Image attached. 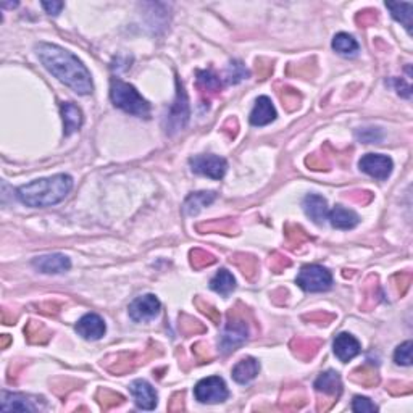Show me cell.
<instances>
[{"instance_id": "6da1fadb", "label": "cell", "mask_w": 413, "mask_h": 413, "mask_svg": "<svg viewBox=\"0 0 413 413\" xmlns=\"http://www.w3.org/2000/svg\"><path fill=\"white\" fill-rule=\"evenodd\" d=\"M36 54L44 67L58 81L71 87L76 94H92L94 86H92L89 69L85 67V63L76 55H73L67 49L47 43H41L39 45H36Z\"/></svg>"}, {"instance_id": "7a4b0ae2", "label": "cell", "mask_w": 413, "mask_h": 413, "mask_svg": "<svg viewBox=\"0 0 413 413\" xmlns=\"http://www.w3.org/2000/svg\"><path fill=\"white\" fill-rule=\"evenodd\" d=\"M73 188V179L68 175H55L50 178L36 179L21 186L16 196L27 207L44 208L62 202Z\"/></svg>"}, {"instance_id": "3957f363", "label": "cell", "mask_w": 413, "mask_h": 413, "mask_svg": "<svg viewBox=\"0 0 413 413\" xmlns=\"http://www.w3.org/2000/svg\"><path fill=\"white\" fill-rule=\"evenodd\" d=\"M110 97L115 107L129 115L141 118H148V115H150V105L139 94L136 87L118 80V78H113L110 82Z\"/></svg>"}, {"instance_id": "277c9868", "label": "cell", "mask_w": 413, "mask_h": 413, "mask_svg": "<svg viewBox=\"0 0 413 413\" xmlns=\"http://www.w3.org/2000/svg\"><path fill=\"white\" fill-rule=\"evenodd\" d=\"M295 282L300 289L307 292H323L331 287L333 276L324 267L305 265L297 275Z\"/></svg>"}, {"instance_id": "5b68a950", "label": "cell", "mask_w": 413, "mask_h": 413, "mask_svg": "<svg viewBox=\"0 0 413 413\" xmlns=\"http://www.w3.org/2000/svg\"><path fill=\"white\" fill-rule=\"evenodd\" d=\"M247 337H249L247 323H245L244 320L231 317L230 315L228 323H226L225 329H223L220 342H218L220 352L225 355L231 354V352H234L238 347L243 346L244 342L247 341Z\"/></svg>"}, {"instance_id": "8992f818", "label": "cell", "mask_w": 413, "mask_h": 413, "mask_svg": "<svg viewBox=\"0 0 413 413\" xmlns=\"http://www.w3.org/2000/svg\"><path fill=\"white\" fill-rule=\"evenodd\" d=\"M194 396L201 403H221L228 399L230 392L220 377H210L196 384Z\"/></svg>"}, {"instance_id": "52a82bcc", "label": "cell", "mask_w": 413, "mask_h": 413, "mask_svg": "<svg viewBox=\"0 0 413 413\" xmlns=\"http://www.w3.org/2000/svg\"><path fill=\"white\" fill-rule=\"evenodd\" d=\"M189 165H191L194 173L207 176V178L212 179H221L226 173V168H228V164H226L225 159L213 154L192 157L189 160Z\"/></svg>"}, {"instance_id": "ba28073f", "label": "cell", "mask_w": 413, "mask_h": 413, "mask_svg": "<svg viewBox=\"0 0 413 413\" xmlns=\"http://www.w3.org/2000/svg\"><path fill=\"white\" fill-rule=\"evenodd\" d=\"M189 118V104L188 96H186L183 85H179L178 81V92H176V100L173 107H171L168 117H166V133L173 134L181 131L186 126Z\"/></svg>"}, {"instance_id": "9c48e42d", "label": "cell", "mask_w": 413, "mask_h": 413, "mask_svg": "<svg viewBox=\"0 0 413 413\" xmlns=\"http://www.w3.org/2000/svg\"><path fill=\"white\" fill-rule=\"evenodd\" d=\"M160 300L154 294H146L134 299L129 305V317L133 322L146 323L160 313Z\"/></svg>"}, {"instance_id": "30bf717a", "label": "cell", "mask_w": 413, "mask_h": 413, "mask_svg": "<svg viewBox=\"0 0 413 413\" xmlns=\"http://www.w3.org/2000/svg\"><path fill=\"white\" fill-rule=\"evenodd\" d=\"M359 168L364 171L365 175L371 176V178L384 181V179H388L389 176H391L394 164L388 155L366 154L360 159Z\"/></svg>"}, {"instance_id": "8fae6325", "label": "cell", "mask_w": 413, "mask_h": 413, "mask_svg": "<svg viewBox=\"0 0 413 413\" xmlns=\"http://www.w3.org/2000/svg\"><path fill=\"white\" fill-rule=\"evenodd\" d=\"M44 408V399L30 397L25 394L3 392L2 394V410H20V412H37Z\"/></svg>"}, {"instance_id": "7c38bea8", "label": "cell", "mask_w": 413, "mask_h": 413, "mask_svg": "<svg viewBox=\"0 0 413 413\" xmlns=\"http://www.w3.org/2000/svg\"><path fill=\"white\" fill-rule=\"evenodd\" d=\"M32 267L45 275H58V273L68 271L71 262L62 254H50L32 260Z\"/></svg>"}, {"instance_id": "4fadbf2b", "label": "cell", "mask_w": 413, "mask_h": 413, "mask_svg": "<svg viewBox=\"0 0 413 413\" xmlns=\"http://www.w3.org/2000/svg\"><path fill=\"white\" fill-rule=\"evenodd\" d=\"M105 322L99 315L87 313L76 323V333L87 341H99L105 334Z\"/></svg>"}, {"instance_id": "5bb4252c", "label": "cell", "mask_w": 413, "mask_h": 413, "mask_svg": "<svg viewBox=\"0 0 413 413\" xmlns=\"http://www.w3.org/2000/svg\"><path fill=\"white\" fill-rule=\"evenodd\" d=\"M129 391H131L134 402H136L139 408H142V410H154L157 405V392L147 381L136 379L129 386Z\"/></svg>"}, {"instance_id": "9a60e30c", "label": "cell", "mask_w": 413, "mask_h": 413, "mask_svg": "<svg viewBox=\"0 0 413 413\" xmlns=\"http://www.w3.org/2000/svg\"><path fill=\"white\" fill-rule=\"evenodd\" d=\"M333 350L337 359L346 364V361L355 359V357L360 354L361 347H360V342L357 341L352 334L341 333L337 334L336 339L333 342Z\"/></svg>"}, {"instance_id": "2e32d148", "label": "cell", "mask_w": 413, "mask_h": 413, "mask_svg": "<svg viewBox=\"0 0 413 413\" xmlns=\"http://www.w3.org/2000/svg\"><path fill=\"white\" fill-rule=\"evenodd\" d=\"M250 124L254 126H267L276 120V110L273 107V102L268 97L262 96L255 102L254 110L250 111Z\"/></svg>"}, {"instance_id": "e0dca14e", "label": "cell", "mask_w": 413, "mask_h": 413, "mask_svg": "<svg viewBox=\"0 0 413 413\" xmlns=\"http://www.w3.org/2000/svg\"><path fill=\"white\" fill-rule=\"evenodd\" d=\"M302 207L305 215L313 223H317V225H323L324 220H328V203L318 194H310V196L305 197Z\"/></svg>"}, {"instance_id": "ac0fdd59", "label": "cell", "mask_w": 413, "mask_h": 413, "mask_svg": "<svg viewBox=\"0 0 413 413\" xmlns=\"http://www.w3.org/2000/svg\"><path fill=\"white\" fill-rule=\"evenodd\" d=\"M328 220L333 228L336 230H352L360 223V218L354 210H349V208L341 205H336L333 210H329Z\"/></svg>"}, {"instance_id": "d6986e66", "label": "cell", "mask_w": 413, "mask_h": 413, "mask_svg": "<svg viewBox=\"0 0 413 413\" xmlns=\"http://www.w3.org/2000/svg\"><path fill=\"white\" fill-rule=\"evenodd\" d=\"M315 389L318 392L326 394V396H333V397H339L342 392V381L339 373L336 371L329 370L324 371V373L320 375L315 381Z\"/></svg>"}, {"instance_id": "ffe728a7", "label": "cell", "mask_w": 413, "mask_h": 413, "mask_svg": "<svg viewBox=\"0 0 413 413\" xmlns=\"http://www.w3.org/2000/svg\"><path fill=\"white\" fill-rule=\"evenodd\" d=\"M62 117L65 126V136L76 133L82 126V111L73 102H63L62 104Z\"/></svg>"}, {"instance_id": "44dd1931", "label": "cell", "mask_w": 413, "mask_h": 413, "mask_svg": "<svg viewBox=\"0 0 413 413\" xmlns=\"http://www.w3.org/2000/svg\"><path fill=\"white\" fill-rule=\"evenodd\" d=\"M260 371V365L258 361L252 359V357H247V359H243L238 361V365L233 368V378L236 383L239 384H249L252 379L257 378Z\"/></svg>"}, {"instance_id": "7402d4cb", "label": "cell", "mask_w": 413, "mask_h": 413, "mask_svg": "<svg viewBox=\"0 0 413 413\" xmlns=\"http://www.w3.org/2000/svg\"><path fill=\"white\" fill-rule=\"evenodd\" d=\"M216 199V194L212 191H202V192H196L191 194L188 199H186L184 202V212L188 213V215H197L199 212L202 210V208H205L207 205H210V203Z\"/></svg>"}, {"instance_id": "603a6c76", "label": "cell", "mask_w": 413, "mask_h": 413, "mask_svg": "<svg viewBox=\"0 0 413 413\" xmlns=\"http://www.w3.org/2000/svg\"><path fill=\"white\" fill-rule=\"evenodd\" d=\"M386 7L391 10L394 20H397L405 27L408 34H412V12L413 5L410 2H386Z\"/></svg>"}, {"instance_id": "cb8c5ba5", "label": "cell", "mask_w": 413, "mask_h": 413, "mask_svg": "<svg viewBox=\"0 0 413 413\" xmlns=\"http://www.w3.org/2000/svg\"><path fill=\"white\" fill-rule=\"evenodd\" d=\"M210 287H212V291L216 292V294H220L223 297H228L231 292L236 289V280L228 270L223 268V270L218 271L216 275L212 278Z\"/></svg>"}, {"instance_id": "d4e9b609", "label": "cell", "mask_w": 413, "mask_h": 413, "mask_svg": "<svg viewBox=\"0 0 413 413\" xmlns=\"http://www.w3.org/2000/svg\"><path fill=\"white\" fill-rule=\"evenodd\" d=\"M333 49L336 50L337 54L344 55V57H354V55L359 52V44H357V41L350 34L339 32V34L334 36Z\"/></svg>"}, {"instance_id": "484cf974", "label": "cell", "mask_w": 413, "mask_h": 413, "mask_svg": "<svg viewBox=\"0 0 413 413\" xmlns=\"http://www.w3.org/2000/svg\"><path fill=\"white\" fill-rule=\"evenodd\" d=\"M197 81L199 86H201L202 91L205 92H218L221 89V81L220 78L216 76L215 73L210 71V69H207V71H199L197 73Z\"/></svg>"}, {"instance_id": "4316f807", "label": "cell", "mask_w": 413, "mask_h": 413, "mask_svg": "<svg viewBox=\"0 0 413 413\" xmlns=\"http://www.w3.org/2000/svg\"><path fill=\"white\" fill-rule=\"evenodd\" d=\"M247 68L241 62H238V60H233V62L228 65V69H226V82H228V85H238V82L247 80Z\"/></svg>"}, {"instance_id": "83f0119b", "label": "cell", "mask_w": 413, "mask_h": 413, "mask_svg": "<svg viewBox=\"0 0 413 413\" xmlns=\"http://www.w3.org/2000/svg\"><path fill=\"white\" fill-rule=\"evenodd\" d=\"M394 361L397 365L410 366L412 365V341H407L401 344L394 352Z\"/></svg>"}, {"instance_id": "f1b7e54d", "label": "cell", "mask_w": 413, "mask_h": 413, "mask_svg": "<svg viewBox=\"0 0 413 413\" xmlns=\"http://www.w3.org/2000/svg\"><path fill=\"white\" fill-rule=\"evenodd\" d=\"M352 410L357 413H370V412H378L379 408L375 405L373 402L370 401V399L357 396L354 399V402H352Z\"/></svg>"}, {"instance_id": "f546056e", "label": "cell", "mask_w": 413, "mask_h": 413, "mask_svg": "<svg viewBox=\"0 0 413 413\" xmlns=\"http://www.w3.org/2000/svg\"><path fill=\"white\" fill-rule=\"evenodd\" d=\"M357 139L365 144L379 142L383 139V133L377 128H365L361 131H357Z\"/></svg>"}, {"instance_id": "4dcf8cb0", "label": "cell", "mask_w": 413, "mask_h": 413, "mask_svg": "<svg viewBox=\"0 0 413 413\" xmlns=\"http://www.w3.org/2000/svg\"><path fill=\"white\" fill-rule=\"evenodd\" d=\"M192 257V265L194 267H205V265H212L215 262V258L212 257L210 254L202 252V250H194L191 254Z\"/></svg>"}, {"instance_id": "1f68e13d", "label": "cell", "mask_w": 413, "mask_h": 413, "mask_svg": "<svg viewBox=\"0 0 413 413\" xmlns=\"http://www.w3.org/2000/svg\"><path fill=\"white\" fill-rule=\"evenodd\" d=\"M43 7L47 10L49 15L57 16L63 8V2H43Z\"/></svg>"}, {"instance_id": "d6a6232c", "label": "cell", "mask_w": 413, "mask_h": 413, "mask_svg": "<svg viewBox=\"0 0 413 413\" xmlns=\"http://www.w3.org/2000/svg\"><path fill=\"white\" fill-rule=\"evenodd\" d=\"M396 86H397V92H399V94L403 96V97H407V99H410V96H412L410 86L403 85V81H399V80H396Z\"/></svg>"}]
</instances>
